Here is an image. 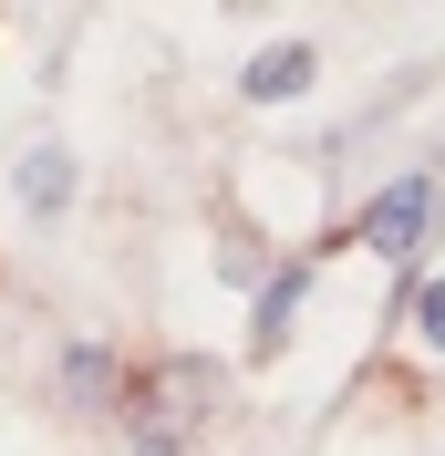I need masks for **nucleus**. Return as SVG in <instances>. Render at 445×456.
Masks as SVG:
<instances>
[{
  "label": "nucleus",
  "instance_id": "obj_1",
  "mask_svg": "<svg viewBox=\"0 0 445 456\" xmlns=\"http://www.w3.org/2000/svg\"><path fill=\"white\" fill-rule=\"evenodd\" d=\"M207 404H218V373L197 363V353H176V363L145 373V395H135V456H187V436L207 426Z\"/></svg>",
  "mask_w": 445,
  "mask_h": 456
},
{
  "label": "nucleus",
  "instance_id": "obj_2",
  "mask_svg": "<svg viewBox=\"0 0 445 456\" xmlns=\"http://www.w3.org/2000/svg\"><path fill=\"white\" fill-rule=\"evenodd\" d=\"M435 208H445V167H415V176H393V187H373V208H362L352 239H362L373 259H393V270H404V259L435 239Z\"/></svg>",
  "mask_w": 445,
  "mask_h": 456
},
{
  "label": "nucleus",
  "instance_id": "obj_3",
  "mask_svg": "<svg viewBox=\"0 0 445 456\" xmlns=\"http://www.w3.org/2000/svg\"><path fill=\"white\" fill-rule=\"evenodd\" d=\"M239 84H249V104H290V94H311V53H301V42H270Z\"/></svg>",
  "mask_w": 445,
  "mask_h": 456
},
{
  "label": "nucleus",
  "instance_id": "obj_4",
  "mask_svg": "<svg viewBox=\"0 0 445 456\" xmlns=\"http://www.w3.org/2000/svg\"><path fill=\"white\" fill-rule=\"evenodd\" d=\"M301 290H311V270H279V281L259 290V322H249V353H279V342H290V322H301Z\"/></svg>",
  "mask_w": 445,
  "mask_h": 456
},
{
  "label": "nucleus",
  "instance_id": "obj_5",
  "mask_svg": "<svg viewBox=\"0 0 445 456\" xmlns=\"http://www.w3.org/2000/svg\"><path fill=\"white\" fill-rule=\"evenodd\" d=\"M21 198H31V208H62V198H73V156H53V145L21 156Z\"/></svg>",
  "mask_w": 445,
  "mask_h": 456
},
{
  "label": "nucleus",
  "instance_id": "obj_6",
  "mask_svg": "<svg viewBox=\"0 0 445 456\" xmlns=\"http://www.w3.org/2000/svg\"><path fill=\"white\" fill-rule=\"evenodd\" d=\"M415 342H425V353H445V281L415 290Z\"/></svg>",
  "mask_w": 445,
  "mask_h": 456
}]
</instances>
